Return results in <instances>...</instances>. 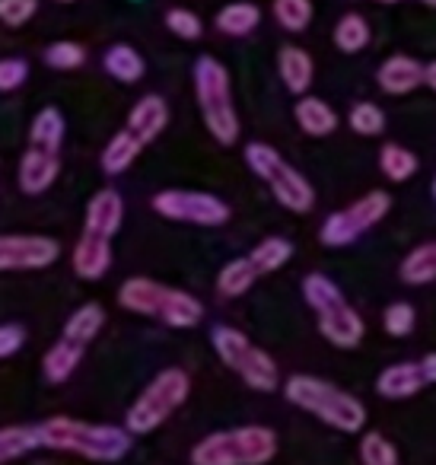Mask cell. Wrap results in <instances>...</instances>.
Here are the masks:
<instances>
[{"label": "cell", "instance_id": "obj_14", "mask_svg": "<svg viewBox=\"0 0 436 465\" xmlns=\"http://www.w3.org/2000/svg\"><path fill=\"white\" fill-rule=\"evenodd\" d=\"M61 175V156L58 153H45V150H26L20 160V188L26 194H42L54 185V179Z\"/></svg>", "mask_w": 436, "mask_h": 465}, {"label": "cell", "instance_id": "obj_29", "mask_svg": "<svg viewBox=\"0 0 436 465\" xmlns=\"http://www.w3.org/2000/svg\"><path fill=\"white\" fill-rule=\"evenodd\" d=\"M417 166H421L417 153H414V150H408V147H401V143H385V147L379 150V169H382L385 179L395 182V185L414 179Z\"/></svg>", "mask_w": 436, "mask_h": 465}, {"label": "cell", "instance_id": "obj_21", "mask_svg": "<svg viewBox=\"0 0 436 465\" xmlns=\"http://www.w3.org/2000/svg\"><path fill=\"white\" fill-rule=\"evenodd\" d=\"M166 325L173 329H194V325L204 319V306L198 303V297H192L188 291H175V287H166V297H163L160 316Z\"/></svg>", "mask_w": 436, "mask_h": 465}, {"label": "cell", "instance_id": "obj_17", "mask_svg": "<svg viewBox=\"0 0 436 465\" xmlns=\"http://www.w3.org/2000/svg\"><path fill=\"white\" fill-rule=\"evenodd\" d=\"M163 297H166V287L150 278H128L118 287V303L137 316H160Z\"/></svg>", "mask_w": 436, "mask_h": 465}, {"label": "cell", "instance_id": "obj_16", "mask_svg": "<svg viewBox=\"0 0 436 465\" xmlns=\"http://www.w3.org/2000/svg\"><path fill=\"white\" fill-rule=\"evenodd\" d=\"M166 124H169V105H166V99L156 96V93L137 99V105L128 115V131L144 147H147L150 141H156V137L166 131Z\"/></svg>", "mask_w": 436, "mask_h": 465}, {"label": "cell", "instance_id": "obj_3", "mask_svg": "<svg viewBox=\"0 0 436 465\" xmlns=\"http://www.w3.org/2000/svg\"><path fill=\"white\" fill-rule=\"evenodd\" d=\"M192 77L201 118H204L211 137L217 143H223V147H233L239 141V115L236 105H233L230 71L217 58H211V54H201L192 67Z\"/></svg>", "mask_w": 436, "mask_h": 465}, {"label": "cell", "instance_id": "obj_6", "mask_svg": "<svg viewBox=\"0 0 436 465\" xmlns=\"http://www.w3.org/2000/svg\"><path fill=\"white\" fill-rule=\"evenodd\" d=\"M188 392H192V380L185 370L169 367L163 373H156L150 380V386L137 395V401L128 408L124 418V430L128 433H150L160 424H166L173 418V411H179L185 405Z\"/></svg>", "mask_w": 436, "mask_h": 465}, {"label": "cell", "instance_id": "obj_32", "mask_svg": "<svg viewBox=\"0 0 436 465\" xmlns=\"http://www.w3.org/2000/svg\"><path fill=\"white\" fill-rule=\"evenodd\" d=\"M258 281V272L252 268L249 259H233L220 268L217 274V293L220 297H243L245 291H252V284Z\"/></svg>", "mask_w": 436, "mask_h": 465}, {"label": "cell", "instance_id": "obj_5", "mask_svg": "<svg viewBox=\"0 0 436 465\" xmlns=\"http://www.w3.org/2000/svg\"><path fill=\"white\" fill-rule=\"evenodd\" d=\"M245 163H249V169L258 179L268 182L271 194L281 201V207H287V211H293V213H309L315 207V188L309 185L306 175L290 166L271 143L252 141L249 147H245Z\"/></svg>", "mask_w": 436, "mask_h": 465}, {"label": "cell", "instance_id": "obj_37", "mask_svg": "<svg viewBox=\"0 0 436 465\" xmlns=\"http://www.w3.org/2000/svg\"><path fill=\"white\" fill-rule=\"evenodd\" d=\"M42 61L48 67H54V71H77L86 61V48L80 42H52L45 48V54H42Z\"/></svg>", "mask_w": 436, "mask_h": 465}, {"label": "cell", "instance_id": "obj_41", "mask_svg": "<svg viewBox=\"0 0 436 465\" xmlns=\"http://www.w3.org/2000/svg\"><path fill=\"white\" fill-rule=\"evenodd\" d=\"M39 10V0H0V23L10 29L26 26Z\"/></svg>", "mask_w": 436, "mask_h": 465}, {"label": "cell", "instance_id": "obj_40", "mask_svg": "<svg viewBox=\"0 0 436 465\" xmlns=\"http://www.w3.org/2000/svg\"><path fill=\"white\" fill-rule=\"evenodd\" d=\"M166 29L173 35H179V39L194 42V39H201V33H204V23H201V16L192 14V10L173 7V10H166Z\"/></svg>", "mask_w": 436, "mask_h": 465}, {"label": "cell", "instance_id": "obj_24", "mask_svg": "<svg viewBox=\"0 0 436 465\" xmlns=\"http://www.w3.org/2000/svg\"><path fill=\"white\" fill-rule=\"evenodd\" d=\"M103 64H105V71L118 80V84H137V80L147 74V61H144L141 52H137L134 45H128V42L112 45L109 52H105Z\"/></svg>", "mask_w": 436, "mask_h": 465}, {"label": "cell", "instance_id": "obj_22", "mask_svg": "<svg viewBox=\"0 0 436 465\" xmlns=\"http://www.w3.org/2000/svg\"><path fill=\"white\" fill-rule=\"evenodd\" d=\"M258 23H262L258 4H252V0H236V4H226V7L220 10L213 26H217V33L233 35V39H243V35L255 33Z\"/></svg>", "mask_w": 436, "mask_h": 465}, {"label": "cell", "instance_id": "obj_43", "mask_svg": "<svg viewBox=\"0 0 436 465\" xmlns=\"http://www.w3.org/2000/svg\"><path fill=\"white\" fill-rule=\"evenodd\" d=\"M23 341H26V331L20 325H0V361L14 357L23 348Z\"/></svg>", "mask_w": 436, "mask_h": 465}, {"label": "cell", "instance_id": "obj_46", "mask_svg": "<svg viewBox=\"0 0 436 465\" xmlns=\"http://www.w3.org/2000/svg\"><path fill=\"white\" fill-rule=\"evenodd\" d=\"M421 4H427V7H433V10H436V0H421Z\"/></svg>", "mask_w": 436, "mask_h": 465}, {"label": "cell", "instance_id": "obj_47", "mask_svg": "<svg viewBox=\"0 0 436 465\" xmlns=\"http://www.w3.org/2000/svg\"><path fill=\"white\" fill-rule=\"evenodd\" d=\"M376 4H401V0H376Z\"/></svg>", "mask_w": 436, "mask_h": 465}, {"label": "cell", "instance_id": "obj_27", "mask_svg": "<svg viewBox=\"0 0 436 465\" xmlns=\"http://www.w3.org/2000/svg\"><path fill=\"white\" fill-rule=\"evenodd\" d=\"M80 361H84V348H77V344H71V341H64V338H61L58 344H52V348H48L45 361H42V373H45L48 382H54V386H58V382L71 380L74 370L80 367Z\"/></svg>", "mask_w": 436, "mask_h": 465}, {"label": "cell", "instance_id": "obj_8", "mask_svg": "<svg viewBox=\"0 0 436 465\" xmlns=\"http://www.w3.org/2000/svg\"><path fill=\"white\" fill-rule=\"evenodd\" d=\"M389 211H391L389 192H370V194H363V198L353 201L351 207H344V211L328 213L325 223H322V230H319V240L332 249L351 246V242H357L366 230H372Z\"/></svg>", "mask_w": 436, "mask_h": 465}, {"label": "cell", "instance_id": "obj_1", "mask_svg": "<svg viewBox=\"0 0 436 465\" xmlns=\"http://www.w3.org/2000/svg\"><path fill=\"white\" fill-rule=\"evenodd\" d=\"M35 430H39V443L48 450L74 452V456L93 459V462H118L131 450V433L115 424H90V420L58 414Z\"/></svg>", "mask_w": 436, "mask_h": 465}, {"label": "cell", "instance_id": "obj_39", "mask_svg": "<svg viewBox=\"0 0 436 465\" xmlns=\"http://www.w3.org/2000/svg\"><path fill=\"white\" fill-rule=\"evenodd\" d=\"M382 325L391 338H408L417 325V310L411 303H404V300H398V303H391L389 310H385Z\"/></svg>", "mask_w": 436, "mask_h": 465}, {"label": "cell", "instance_id": "obj_10", "mask_svg": "<svg viewBox=\"0 0 436 465\" xmlns=\"http://www.w3.org/2000/svg\"><path fill=\"white\" fill-rule=\"evenodd\" d=\"M61 255L58 240L35 232H7L0 236V272H35L54 265Z\"/></svg>", "mask_w": 436, "mask_h": 465}, {"label": "cell", "instance_id": "obj_48", "mask_svg": "<svg viewBox=\"0 0 436 465\" xmlns=\"http://www.w3.org/2000/svg\"><path fill=\"white\" fill-rule=\"evenodd\" d=\"M58 4H74V0H58Z\"/></svg>", "mask_w": 436, "mask_h": 465}, {"label": "cell", "instance_id": "obj_25", "mask_svg": "<svg viewBox=\"0 0 436 465\" xmlns=\"http://www.w3.org/2000/svg\"><path fill=\"white\" fill-rule=\"evenodd\" d=\"M105 325V310L99 303H84L77 312H71V319L64 322V341L77 344V348H86L93 338L103 331Z\"/></svg>", "mask_w": 436, "mask_h": 465}, {"label": "cell", "instance_id": "obj_35", "mask_svg": "<svg viewBox=\"0 0 436 465\" xmlns=\"http://www.w3.org/2000/svg\"><path fill=\"white\" fill-rule=\"evenodd\" d=\"M274 20L287 33H306L312 23V0H274Z\"/></svg>", "mask_w": 436, "mask_h": 465}, {"label": "cell", "instance_id": "obj_18", "mask_svg": "<svg viewBox=\"0 0 436 465\" xmlns=\"http://www.w3.org/2000/svg\"><path fill=\"white\" fill-rule=\"evenodd\" d=\"M277 74H281L283 86H287L293 96H306V90L315 80V64L309 58V52L296 45H283L277 54Z\"/></svg>", "mask_w": 436, "mask_h": 465}, {"label": "cell", "instance_id": "obj_45", "mask_svg": "<svg viewBox=\"0 0 436 465\" xmlns=\"http://www.w3.org/2000/svg\"><path fill=\"white\" fill-rule=\"evenodd\" d=\"M423 84H427L430 90H436V61H430V64H423Z\"/></svg>", "mask_w": 436, "mask_h": 465}, {"label": "cell", "instance_id": "obj_4", "mask_svg": "<svg viewBox=\"0 0 436 465\" xmlns=\"http://www.w3.org/2000/svg\"><path fill=\"white\" fill-rule=\"evenodd\" d=\"M277 456V433L249 424L204 437L192 450V465H268Z\"/></svg>", "mask_w": 436, "mask_h": 465}, {"label": "cell", "instance_id": "obj_20", "mask_svg": "<svg viewBox=\"0 0 436 465\" xmlns=\"http://www.w3.org/2000/svg\"><path fill=\"white\" fill-rule=\"evenodd\" d=\"M293 118L302 134H309V137H328L338 128V112L319 96H302L300 103L293 105Z\"/></svg>", "mask_w": 436, "mask_h": 465}, {"label": "cell", "instance_id": "obj_2", "mask_svg": "<svg viewBox=\"0 0 436 465\" xmlns=\"http://www.w3.org/2000/svg\"><path fill=\"white\" fill-rule=\"evenodd\" d=\"M283 395H287V401H293L296 408L315 414V418L325 420L334 430L357 433V430H363V424H366L363 401H360L357 395L338 389L334 382L319 380V376H306V373L290 376L287 386H283Z\"/></svg>", "mask_w": 436, "mask_h": 465}, {"label": "cell", "instance_id": "obj_11", "mask_svg": "<svg viewBox=\"0 0 436 465\" xmlns=\"http://www.w3.org/2000/svg\"><path fill=\"white\" fill-rule=\"evenodd\" d=\"M124 220V201L115 188H103L90 198L86 204V220H84V232H93V236H103V240H112L118 230H122Z\"/></svg>", "mask_w": 436, "mask_h": 465}, {"label": "cell", "instance_id": "obj_44", "mask_svg": "<svg viewBox=\"0 0 436 465\" xmlns=\"http://www.w3.org/2000/svg\"><path fill=\"white\" fill-rule=\"evenodd\" d=\"M417 367H421L423 382H436V351H433V354H427V357H423V361L417 363Z\"/></svg>", "mask_w": 436, "mask_h": 465}, {"label": "cell", "instance_id": "obj_26", "mask_svg": "<svg viewBox=\"0 0 436 465\" xmlns=\"http://www.w3.org/2000/svg\"><path fill=\"white\" fill-rule=\"evenodd\" d=\"M64 115H61L54 105L42 109L39 115L33 118V131H29V141H33L35 150H45V153H58L61 143H64Z\"/></svg>", "mask_w": 436, "mask_h": 465}, {"label": "cell", "instance_id": "obj_49", "mask_svg": "<svg viewBox=\"0 0 436 465\" xmlns=\"http://www.w3.org/2000/svg\"><path fill=\"white\" fill-rule=\"evenodd\" d=\"M433 198H436V179H433Z\"/></svg>", "mask_w": 436, "mask_h": 465}, {"label": "cell", "instance_id": "obj_30", "mask_svg": "<svg viewBox=\"0 0 436 465\" xmlns=\"http://www.w3.org/2000/svg\"><path fill=\"white\" fill-rule=\"evenodd\" d=\"M141 150H144V143L137 141V137L131 134L128 128L118 131V134L112 137V141L105 143V150H103V169L109 175H122L124 169H128L131 163L141 156Z\"/></svg>", "mask_w": 436, "mask_h": 465}, {"label": "cell", "instance_id": "obj_19", "mask_svg": "<svg viewBox=\"0 0 436 465\" xmlns=\"http://www.w3.org/2000/svg\"><path fill=\"white\" fill-rule=\"evenodd\" d=\"M423 386H427V382H423V376H421V367L411 361L391 363L376 380V392L382 395V399H411V395H417Z\"/></svg>", "mask_w": 436, "mask_h": 465}, {"label": "cell", "instance_id": "obj_42", "mask_svg": "<svg viewBox=\"0 0 436 465\" xmlns=\"http://www.w3.org/2000/svg\"><path fill=\"white\" fill-rule=\"evenodd\" d=\"M29 77V64L23 58H0V93L23 86Z\"/></svg>", "mask_w": 436, "mask_h": 465}, {"label": "cell", "instance_id": "obj_7", "mask_svg": "<svg viewBox=\"0 0 436 465\" xmlns=\"http://www.w3.org/2000/svg\"><path fill=\"white\" fill-rule=\"evenodd\" d=\"M211 341L220 361H223L233 373L243 376L245 386L255 389V392H274L277 382H281V373H277V363L268 351L252 344L243 331L230 329V325H217Z\"/></svg>", "mask_w": 436, "mask_h": 465}, {"label": "cell", "instance_id": "obj_34", "mask_svg": "<svg viewBox=\"0 0 436 465\" xmlns=\"http://www.w3.org/2000/svg\"><path fill=\"white\" fill-rule=\"evenodd\" d=\"M35 446H42L35 427H0V465L26 456Z\"/></svg>", "mask_w": 436, "mask_h": 465}, {"label": "cell", "instance_id": "obj_15", "mask_svg": "<svg viewBox=\"0 0 436 465\" xmlns=\"http://www.w3.org/2000/svg\"><path fill=\"white\" fill-rule=\"evenodd\" d=\"M71 265H74V272H77V278L99 281L112 268V240L84 232L71 252Z\"/></svg>", "mask_w": 436, "mask_h": 465}, {"label": "cell", "instance_id": "obj_38", "mask_svg": "<svg viewBox=\"0 0 436 465\" xmlns=\"http://www.w3.org/2000/svg\"><path fill=\"white\" fill-rule=\"evenodd\" d=\"M360 459H363V465H398L395 446L376 430L360 440Z\"/></svg>", "mask_w": 436, "mask_h": 465}, {"label": "cell", "instance_id": "obj_12", "mask_svg": "<svg viewBox=\"0 0 436 465\" xmlns=\"http://www.w3.org/2000/svg\"><path fill=\"white\" fill-rule=\"evenodd\" d=\"M319 331L334 348H357L366 335V325L351 303H338L332 310L319 312Z\"/></svg>", "mask_w": 436, "mask_h": 465}, {"label": "cell", "instance_id": "obj_33", "mask_svg": "<svg viewBox=\"0 0 436 465\" xmlns=\"http://www.w3.org/2000/svg\"><path fill=\"white\" fill-rule=\"evenodd\" d=\"M302 300L312 306L315 316L332 310V306H338V303H347L341 287L334 284L332 278H325V274H306V278H302Z\"/></svg>", "mask_w": 436, "mask_h": 465}, {"label": "cell", "instance_id": "obj_28", "mask_svg": "<svg viewBox=\"0 0 436 465\" xmlns=\"http://www.w3.org/2000/svg\"><path fill=\"white\" fill-rule=\"evenodd\" d=\"M245 259L252 262V268H255L258 278H262V274L277 272V268H283L290 259H293V242L283 240V236H268V240L258 242Z\"/></svg>", "mask_w": 436, "mask_h": 465}, {"label": "cell", "instance_id": "obj_9", "mask_svg": "<svg viewBox=\"0 0 436 465\" xmlns=\"http://www.w3.org/2000/svg\"><path fill=\"white\" fill-rule=\"evenodd\" d=\"M154 211L166 220L194 226H223L230 220V204L211 192H188V188H166L154 194Z\"/></svg>", "mask_w": 436, "mask_h": 465}, {"label": "cell", "instance_id": "obj_31", "mask_svg": "<svg viewBox=\"0 0 436 465\" xmlns=\"http://www.w3.org/2000/svg\"><path fill=\"white\" fill-rule=\"evenodd\" d=\"M370 39H372V33L363 14H344L338 20V26H334V45L344 54H360L370 45Z\"/></svg>", "mask_w": 436, "mask_h": 465}, {"label": "cell", "instance_id": "obj_36", "mask_svg": "<svg viewBox=\"0 0 436 465\" xmlns=\"http://www.w3.org/2000/svg\"><path fill=\"white\" fill-rule=\"evenodd\" d=\"M347 124L360 137H379L385 131V112L376 103H357L347 115Z\"/></svg>", "mask_w": 436, "mask_h": 465}, {"label": "cell", "instance_id": "obj_13", "mask_svg": "<svg viewBox=\"0 0 436 465\" xmlns=\"http://www.w3.org/2000/svg\"><path fill=\"white\" fill-rule=\"evenodd\" d=\"M376 84L389 96H408L423 84V64L411 54H391L379 64Z\"/></svg>", "mask_w": 436, "mask_h": 465}, {"label": "cell", "instance_id": "obj_23", "mask_svg": "<svg viewBox=\"0 0 436 465\" xmlns=\"http://www.w3.org/2000/svg\"><path fill=\"white\" fill-rule=\"evenodd\" d=\"M398 278L411 287L433 284L436 281V240L411 249V252L401 259V265H398Z\"/></svg>", "mask_w": 436, "mask_h": 465}]
</instances>
